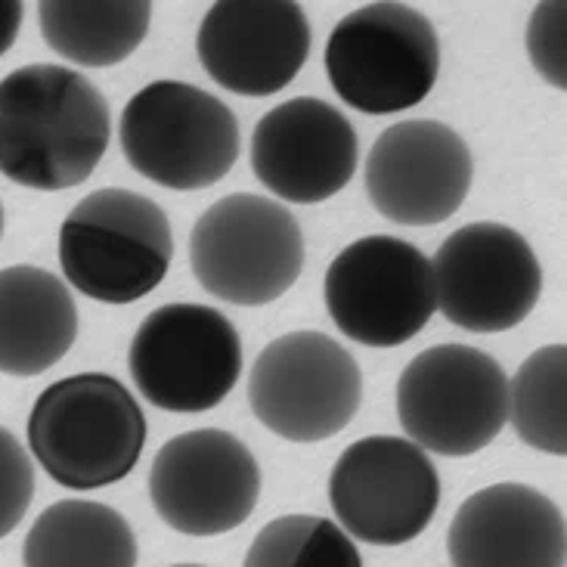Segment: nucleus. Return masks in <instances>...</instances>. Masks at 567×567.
I'll list each match as a JSON object with an SVG mask.
<instances>
[{"label":"nucleus","mask_w":567,"mask_h":567,"mask_svg":"<svg viewBox=\"0 0 567 567\" xmlns=\"http://www.w3.org/2000/svg\"><path fill=\"white\" fill-rule=\"evenodd\" d=\"M112 122L93 81L50 62L0 81V174L29 189H72L106 155Z\"/></svg>","instance_id":"f257e3e1"},{"label":"nucleus","mask_w":567,"mask_h":567,"mask_svg":"<svg viewBox=\"0 0 567 567\" xmlns=\"http://www.w3.org/2000/svg\"><path fill=\"white\" fill-rule=\"evenodd\" d=\"M146 415L118 379L81 372L34 400L29 446L38 465L69 491H100L137 468Z\"/></svg>","instance_id":"f03ea898"},{"label":"nucleus","mask_w":567,"mask_h":567,"mask_svg":"<svg viewBox=\"0 0 567 567\" xmlns=\"http://www.w3.org/2000/svg\"><path fill=\"white\" fill-rule=\"evenodd\" d=\"M174 236L168 215L131 189H96L62 220L60 264L81 295L134 305L168 277Z\"/></svg>","instance_id":"7ed1b4c3"},{"label":"nucleus","mask_w":567,"mask_h":567,"mask_svg":"<svg viewBox=\"0 0 567 567\" xmlns=\"http://www.w3.org/2000/svg\"><path fill=\"white\" fill-rule=\"evenodd\" d=\"M127 165L181 193L224 181L239 158V122L227 103L184 81H153L122 112Z\"/></svg>","instance_id":"20e7f679"},{"label":"nucleus","mask_w":567,"mask_h":567,"mask_svg":"<svg viewBox=\"0 0 567 567\" xmlns=\"http://www.w3.org/2000/svg\"><path fill=\"white\" fill-rule=\"evenodd\" d=\"M441 41L429 16L406 3H367L329 34L326 75L357 112L391 115L419 106L437 84Z\"/></svg>","instance_id":"39448f33"},{"label":"nucleus","mask_w":567,"mask_h":567,"mask_svg":"<svg viewBox=\"0 0 567 567\" xmlns=\"http://www.w3.org/2000/svg\"><path fill=\"white\" fill-rule=\"evenodd\" d=\"M189 267L202 289L227 305H270L301 277L305 236L286 205L233 193L196 220Z\"/></svg>","instance_id":"423d86ee"},{"label":"nucleus","mask_w":567,"mask_h":567,"mask_svg":"<svg viewBox=\"0 0 567 567\" xmlns=\"http://www.w3.org/2000/svg\"><path fill=\"white\" fill-rule=\"evenodd\" d=\"M398 415L419 450L475 456L508 422V379L491 353L437 344L400 372Z\"/></svg>","instance_id":"0eeeda50"},{"label":"nucleus","mask_w":567,"mask_h":567,"mask_svg":"<svg viewBox=\"0 0 567 567\" xmlns=\"http://www.w3.org/2000/svg\"><path fill=\"white\" fill-rule=\"evenodd\" d=\"M127 367L143 400L165 413L220 406L243 372V341L220 310L165 305L140 322Z\"/></svg>","instance_id":"6e6552de"},{"label":"nucleus","mask_w":567,"mask_h":567,"mask_svg":"<svg viewBox=\"0 0 567 567\" xmlns=\"http://www.w3.org/2000/svg\"><path fill=\"white\" fill-rule=\"evenodd\" d=\"M363 379L351 353L322 332L270 341L251 367L248 403L264 429L295 444H317L351 425Z\"/></svg>","instance_id":"1a4fd4ad"},{"label":"nucleus","mask_w":567,"mask_h":567,"mask_svg":"<svg viewBox=\"0 0 567 567\" xmlns=\"http://www.w3.org/2000/svg\"><path fill=\"white\" fill-rule=\"evenodd\" d=\"M326 307L351 341L406 344L437 310L431 261L406 239L363 236L329 264Z\"/></svg>","instance_id":"9d476101"},{"label":"nucleus","mask_w":567,"mask_h":567,"mask_svg":"<svg viewBox=\"0 0 567 567\" xmlns=\"http://www.w3.org/2000/svg\"><path fill=\"white\" fill-rule=\"evenodd\" d=\"M329 503L344 534L369 546H403L437 515L441 477L434 462L406 437L375 434L338 456Z\"/></svg>","instance_id":"9b49d317"},{"label":"nucleus","mask_w":567,"mask_h":567,"mask_svg":"<svg viewBox=\"0 0 567 567\" xmlns=\"http://www.w3.org/2000/svg\"><path fill=\"white\" fill-rule=\"evenodd\" d=\"M437 310L475 336L508 332L530 317L543 291V267L530 243L506 224H465L437 248Z\"/></svg>","instance_id":"f8f14e48"},{"label":"nucleus","mask_w":567,"mask_h":567,"mask_svg":"<svg viewBox=\"0 0 567 567\" xmlns=\"http://www.w3.org/2000/svg\"><path fill=\"white\" fill-rule=\"evenodd\" d=\"M150 496L171 530L220 537L251 518L261 496V468L230 431H186L158 450Z\"/></svg>","instance_id":"ddd939ff"},{"label":"nucleus","mask_w":567,"mask_h":567,"mask_svg":"<svg viewBox=\"0 0 567 567\" xmlns=\"http://www.w3.org/2000/svg\"><path fill=\"white\" fill-rule=\"evenodd\" d=\"M472 150L444 122L391 124L367 158V196L403 227L444 224L472 189Z\"/></svg>","instance_id":"4468645a"},{"label":"nucleus","mask_w":567,"mask_h":567,"mask_svg":"<svg viewBox=\"0 0 567 567\" xmlns=\"http://www.w3.org/2000/svg\"><path fill=\"white\" fill-rule=\"evenodd\" d=\"M310 22L289 0H220L202 19L196 50L215 84L239 96L289 87L310 56Z\"/></svg>","instance_id":"2eb2a0df"},{"label":"nucleus","mask_w":567,"mask_h":567,"mask_svg":"<svg viewBox=\"0 0 567 567\" xmlns=\"http://www.w3.org/2000/svg\"><path fill=\"white\" fill-rule=\"evenodd\" d=\"M360 158L353 124L317 96L270 109L251 134V168L274 196L295 205L332 199L351 184Z\"/></svg>","instance_id":"dca6fc26"},{"label":"nucleus","mask_w":567,"mask_h":567,"mask_svg":"<svg viewBox=\"0 0 567 567\" xmlns=\"http://www.w3.org/2000/svg\"><path fill=\"white\" fill-rule=\"evenodd\" d=\"M446 553L453 567H565V515L534 487L493 484L453 515Z\"/></svg>","instance_id":"f3484780"},{"label":"nucleus","mask_w":567,"mask_h":567,"mask_svg":"<svg viewBox=\"0 0 567 567\" xmlns=\"http://www.w3.org/2000/svg\"><path fill=\"white\" fill-rule=\"evenodd\" d=\"M78 336L72 291L41 267L0 270V372L16 379L56 367Z\"/></svg>","instance_id":"a211bd4d"},{"label":"nucleus","mask_w":567,"mask_h":567,"mask_svg":"<svg viewBox=\"0 0 567 567\" xmlns=\"http://www.w3.org/2000/svg\"><path fill=\"white\" fill-rule=\"evenodd\" d=\"M25 567H137V537L122 512L62 499L41 512L22 546Z\"/></svg>","instance_id":"6ab92c4d"},{"label":"nucleus","mask_w":567,"mask_h":567,"mask_svg":"<svg viewBox=\"0 0 567 567\" xmlns=\"http://www.w3.org/2000/svg\"><path fill=\"white\" fill-rule=\"evenodd\" d=\"M153 3L146 0H44L38 22L62 60L103 69L127 60L146 38Z\"/></svg>","instance_id":"aec40b11"},{"label":"nucleus","mask_w":567,"mask_h":567,"mask_svg":"<svg viewBox=\"0 0 567 567\" xmlns=\"http://www.w3.org/2000/svg\"><path fill=\"white\" fill-rule=\"evenodd\" d=\"M567 348L534 351L508 382V419L524 444L549 456L567 453Z\"/></svg>","instance_id":"412c9836"},{"label":"nucleus","mask_w":567,"mask_h":567,"mask_svg":"<svg viewBox=\"0 0 567 567\" xmlns=\"http://www.w3.org/2000/svg\"><path fill=\"white\" fill-rule=\"evenodd\" d=\"M246 567H363V558L336 522L282 515L255 537Z\"/></svg>","instance_id":"4be33fe9"},{"label":"nucleus","mask_w":567,"mask_h":567,"mask_svg":"<svg viewBox=\"0 0 567 567\" xmlns=\"http://www.w3.org/2000/svg\"><path fill=\"white\" fill-rule=\"evenodd\" d=\"M34 496V468L13 431L0 425V539L10 537L25 518Z\"/></svg>","instance_id":"5701e85b"},{"label":"nucleus","mask_w":567,"mask_h":567,"mask_svg":"<svg viewBox=\"0 0 567 567\" xmlns=\"http://www.w3.org/2000/svg\"><path fill=\"white\" fill-rule=\"evenodd\" d=\"M565 19L567 3H539L527 25V50L537 72L558 91L567 87L565 75Z\"/></svg>","instance_id":"b1692460"},{"label":"nucleus","mask_w":567,"mask_h":567,"mask_svg":"<svg viewBox=\"0 0 567 567\" xmlns=\"http://www.w3.org/2000/svg\"><path fill=\"white\" fill-rule=\"evenodd\" d=\"M25 7L19 0H0V56L16 44Z\"/></svg>","instance_id":"393cba45"},{"label":"nucleus","mask_w":567,"mask_h":567,"mask_svg":"<svg viewBox=\"0 0 567 567\" xmlns=\"http://www.w3.org/2000/svg\"><path fill=\"white\" fill-rule=\"evenodd\" d=\"M0 236H3V205H0Z\"/></svg>","instance_id":"a878e982"},{"label":"nucleus","mask_w":567,"mask_h":567,"mask_svg":"<svg viewBox=\"0 0 567 567\" xmlns=\"http://www.w3.org/2000/svg\"><path fill=\"white\" fill-rule=\"evenodd\" d=\"M174 567H205V565H174Z\"/></svg>","instance_id":"bb28decb"}]
</instances>
